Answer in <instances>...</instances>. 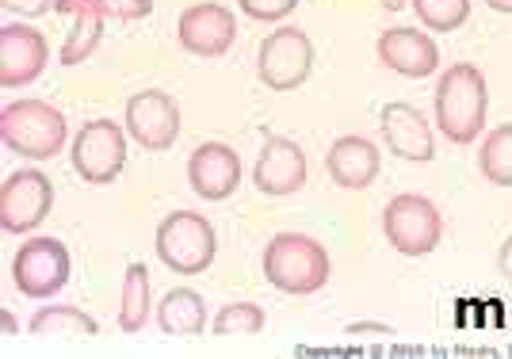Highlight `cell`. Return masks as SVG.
<instances>
[{
    "mask_svg": "<svg viewBox=\"0 0 512 359\" xmlns=\"http://www.w3.org/2000/svg\"><path fill=\"white\" fill-rule=\"evenodd\" d=\"M436 127L451 146H470L478 142V134L486 127V111H490V88L482 69L470 62H455L440 73L436 81Z\"/></svg>",
    "mask_w": 512,
    "mask_h": 359,
    "instance_id": "obj_1",
    "label": "cell"
},
{
    "mask_svg": "<svg viewBox=\"0 0 512 359\" xmlns=\"http://www.w3.org/2000/svg\"><path fill=\"white\" fill-rule=\"evenodd\" d=\"M264 275L283 295H314L329 283L333 264H329V253L321 241L306 237V233L283 230L264 249Z\"/></svg>",
    "mask_w": 512,
    "mask_h": 359,
    "instance_id": "obj_2",
    "label": "cell"
},
{
    "mask_svg": "<svg viewBox=\"0 0 512 359\" xmlns=\"http://www.w3.org/2000/svg\"><path fill=\"white\" fill-rule=\"evenodd\" d=\"M0 138L4 149L31 157V161H50L54 153H62L69 127L65 115L46 100H16L0 111Z\"/></svg>",
    "mask_w": 512,
    "mask_h": 359,
    "instance_id": "obj_3",
    "label": "cell"
},
{
    "mask_svg": "<svg viewBox=\"0 0 512 359\" xmlns=\"http://www.w3.org/2000/svg\"><path fill=\"white\" fill-rule=\"evenodd\" d=\"M157 256L176 275L207 272L218 256L214 226L195 211H172L157 226Z\"/></svg>",
    "mask_w": 512,
    "mask_h": 359,
    "instance_id": "obj_4",
    "label": "cell"
},
{
    "mask_svg": "<svg viewBox=\"0 0 512 359\" xmlns=\"http://www.w3.org/2000/svg\"><path fill=\"white\" fill-rule=\"evenodd\" d=\"M383 233L394 253L428 256L436 253V245L444 237V218L428 195L406 191V195H394L383 207Z\"/></svg>",
    "mask_w": 512,
    "mask_h": 359,
    "instance_id": "obj_5",
    "label": "cell"
},
{
    "mask_svg": "<svg viewBox=\"0 0 512 359\" xmlns=\"http://www.w3.org/2000/svg\"><path fill=\"white\" fill-rule=\"evenodd\" d=\"M69 161L85 184H115V176L127 169V130L111 119H92L77 130Z\"/></svg>",
    "mask_w": 512,
    "mask_h": 359,
    "instance_id": "obj_6",
    "label": "cell"
},
{
    "mask_svg": "<svg viewBox=\"0 0 512 359\" xmlns=\"http://www.w3.org/2000/svg\"><path fill=\"white\" fill-rule=\"evenodd\" d=\"M314 69V43L299 27H279L256 50V77L272 92L299 88Z\"/></svg>",
    "mask_w": 512,
    "mask_h": 359,
    "instance_id": "obj_7",
    "label": "cell"
},
{
    "mask_svg": "<svg viewBox=\"0 0 512 359\" xmlns=\"http://www.w3.org/2000/svg\"><path fill=\"white\" fill-rule=\"evenodd\" d=\"M12 283L27 298H54L69 283V249L58 237H31L12 256Z\"/></svg>",
    "mask_w": 512,
    "mask_h": 359,
    "instance_id": "obj_8",
    "label": "cell"
},
{
    "mask_svg": "<svg viewBox=\"0 0 512 359\" xmlns=\"http://www.w3.org/2000/svg\"><path fill=\"white\" fill-rule=\"evenodd\" d=\"M54 207V180L43 169L12 172L0 188V226L4 233H31Z\"/></svg>",
    "mask_w": 512,
    "mask_h": 359,
    "instance_id": "obj_9",
    "label": "cell"
},
{
    "mask_svg": "<svg viewBox=\"0 0 512 359\" xmlns=\"http://www.w3.org/2000/svg\"><path fill=\"white\" fill-rule=\"evenodd\" d=\"M123 123L138 146L161 153V149L176 146V138H180V104L161 88H146V92H134L127 100Z\"/></svg>",
    "mask_w": 512,
    "mask_h": 359,
    "instance_id": "obj_10",
    "label": "cell"
},
{
    "mask_svg": "<svg viewBox=\"0 0 512 359\" xmlns=\"http://www.w3.org/2000/svg\"><path fill=\"white\" fill-rule=\"evenodd\" d=\"M176 39L195 58H222L237 39L234 12L226 4H214V0L192 4L176 20Z\"/></svg>",
    "mask_w": 512,
    "mask_h": 359,
    "instance_id": "obj_11",
    "label": "cell"
},
{
    "mask_svg": "<svg viewBox=\"0 0 512 359\" xmlns=\"http://www.w3.org/2000/svg\"><path fill=\"white\" fill-rule=\"evenodd\" d=\"M46 62H50V43H46L43 31H35L27 23L0 27V85L8 92L39 81Z\"/></svg>",
    "mask_w": 512,
    "mask_h": 359,
    "instance_id": "obj_12",
    "label": "cell"
},
{
    "mask_svg": "<svg viewBox=\"0 0 512 359\" xmlns=\"http://www.w3.org/2000/svg\"><path fill=\"white\" fill-rule=\"evenodd\" d=\"M188 184L199 199L222 203L241 184V157L226 142H203L188 157Z\"/></svg>",
    "mask_w": 512,
    "mask_h": 359,
    "instance_id": "obj_13",
    "label": "cell"
},
{
    "mask_svg": "<svg viewBox=\"0 0 512 359\" xmlns=\"http://www.w3.org/2000/svg\"><path fill=\"white\" fill-rule=\"evenodd\" d=\"M253 184L264 195H295L306 184V153L291 138H268L253 165Z\"/></svg>",
    "mask_w": 512,
    "mask_h": 359,
    "instance_id": "obj_14",
    "label": "cell"
},
{
    "mask_svg": "<svg viewBox=\"0 0 512 359\" xmlns=\"http://www.w3.org/2000/svg\"><path fill=\"white\" fill-rule=\"evenodd\" d=\"M375 50H379V62L386 69H394L402 77H413V81L432 77L440 69V50L432 43V35L417 31V27H390V31L379 35Z\"/></svg>",
    "mask_w": 512,
    "mask_h": 359,
    "instance_id": "obj_15",
    "label": "cell"
},
{
    "mask_svg": "<svg viewBox=\"0 0 512 359\" xmlns=\"http://www.w3.org/2000/svg\"><path fill=\"white\" fill-rule=\"evenodd\" d=\"M379 169H383V153H379V146L371 138H363V134H344L325 153V172L344 191L371 188Z\"/></svg>",
    "mask_w": 512,
    "mask_h": 359,
    "instance_id": "obj_16",
    "label": "cell"
},
{
    "mask_svg": "<svg viewBox=\"0 0 512 359\" xmlns=\"http://www.w3.org/2000/svg\"><path fill=\"white\" fill-rule=\"evenodd\" d=\"M379 127H383V142L394 157L402 161H421L428 165L436 157V138L428 119L413 104H386L379 115Z\"/></svg>",
    "mask_w": 512,
    "mask_h": 359,
    "instance_id": "obj_17",
    "label": "cell"
},
{
    "mask_svg": "<svg viewBox=\"0 0 512 359\" xmlns=\"http://www.w3.org/2000/svg\"><path fill=\"white\" fill-rule=\"evenodd\" d=\"M27 333L46 344H77V340L100 337V325H96V317H88L77 306H43L31 314Z\"/></svg>",
    "mask_w": 512,
    "mask_h": 359,
    "instance_id": "obj_18",
    "label": "cell"
},
{
    "mask_svg": "<svg viewBox=\"0 0 512 359\" xmlns=\"http://www.w3.org/2000/svg\"><path fill=\"white\" fill-rule=\"evenodd\" d=\"M157 325L165 337H203L207 333V302L192 287H172L157 302Z\"/></svg>",
    "mask_w": 512,
    "mask_h": 359,
    "instance_id": "obj_19",
    "label": "cell"
},
{
    "mask_svg": "<svg viewBox=\"0 0 512 359\" xmlns=\"http://www.w3.org/2000/svg\"><path fill=\"white\" fill-rule=\"evenodd\" d=\"M150 272H146V264H127V275H123V291H119V329L123 333H138V329H146V321H150Z\"/></svg>",
    "mask_w": 512,
    "mask_h": 359,
    "instance_id": "obj_20",
    "label": "cell"
},
{
    "mask_svg": "<svg viewBox=\"0 0 512 359\" xmlns=\"http://www.w3.org/2000/svg\"><path fill=\"white\" fill-rule=\"evenodd\" d=\"M478 169L493 188H512V123L486 134L482 153H478Z\"/></svg>",
    "mask_w": 512,
    "mask_h": 359,
    "instance_id": "obj_21",
    "label": "cell"
},
{
    "mask_svg": "<svg viewBox=\"0 0 512 359\" xmlns=\"http://www.w3.org/2000/svg\"><path fill=\"white\" fill-rule=\"evenodd\" d=\"M54 12L62 16H104V20H119V23H134L146 20L153 12V0H58Z\"/></svg>",
    "mask_w": 512,
    "mask_h": 359,
    "instance_id": "obj_22",
    "label": "cell"
},
{
    "mask_svg": "<svg viewBox=\"0 0 512 359\" xmlns=\"http://www.w3.org/2000/svg\"><path fill=\"white\" fill-rule=\"evenodd\" d=\"M264 310L256 302H226L218 314H214L211 329L214 337H256L264 333Z\"/></svg>",
    "mask_w": 512,
    "mask_h": 359,
    "instance_id": "obj_23",
    "label": "cell"
},
{
    "mask_svg": "<svg viewBox=\"0 0 512 359\" xmlns=\"http://www.w3.org/2000/svg\"><path fill=\"white\" fill-rule=\"evenodd\" d=\"M69 20L73 23H69V35L62 43V65H77L92 58V50L104 39V16L85 12V16H69Z\"/></svg>",
    "mask_w": 512,
    "mask_h": 359,
    "instance_id": "obj_24",
    "label": "cell"
},
{
    "mask_svg": "<svg viewBox=\"0 0 512 359\" xmlns=\"http://www.w3.org/2000/svg\"><path fill=\"white\" fill-rule=\"evenodd\" d=\"M413 12L428 31H455L467 23L470 0H413Z\"/></svg>",
    "mask_w": 512,
    "mask_h": 359,
    "instance_id": "obj_25",
    "label": "cell"
},
{
    "mask_svg": "<svg viewBox=\"0 0 512 359\" xmlns=\"http://www.w3.org/2000/svg\"><path fill=\"white\" fill-rule=\"evenodd\" d=\"M237 8L249 16V20H287L295 8H299V0H237Z\"/></svg>",
    "mask_w": 512,
    "mask_h": 359,
    "instance_id": "obj_26",
    "label": "cell"
},
{
    "mask_svg": "<svg viewBox=\"0 0 512 359\" xmlns=\"http://www.w3.org/2000/svg\"><path fill=\"white\" fill-rule=\"evenodd\" d=\"M344 337L348 340H390L394 337V329H390V325H379V321H356V325L344 329Z\"/></svg>",
    "mask_w": 512,
    "mask_h": 359,
    "instance_id": "obj_27",
    "label": "cell"
},
{
    "mask_svg": "<svg viewBox=\"0 0 512 359\" xmlns=\"http://www.w3.org/2000/svg\"><path fill=\"white\" fill-rule=\"evenodd\" d=\"M54 4L58 0H4V8L16 16H46V12H54Z\"/></svg>",
    "mask_w": 512,
    "mask_h": 359,
    "instance_id": "obj_28",
    "label": "cell"
},
{
    "mask_svg": "<svg viewBox=\"0 0 512 359\" xmlns=\"http://www.w3.org/2000/svg\"><path fill=\"white\" fill-rule=\"evenodd\" d=\"M497 268L505 275V283H512V233L505 237V245H501V253H497Z\"/></svg>",
    "mask_w": 512,
    "mask_h": 359,
    "instance_id": "obj_29",
    "label": "cell"
},
{
    "mask_svg": "<svg viewBox=\"0 0 512 359\" xmlns=\"http://www.w3.org/2000/svg\"><path fill=\"white\" fill-rule=\"evenodd\" d=\"M0 325H4V337H16V333H20V325H16L12 310H0Z\"/></svg>",
    "mask_w": 512,
    "mask_h": 359,
    "instance_id": "obj_30",
    "label": "cell"
},
{
    "mask_svg": "<svg viewBox=\"0 0 512 359\" xmlns=\"http://www.w3.org/2000/svg\"><path fill=\"white\" fill-rule=\"evenodd\" d=\"M486 4H490L493 12H509L512 16V0H486Z\"/></svg>",
    "mask_w": 512,
    "mask_h": 359,
    "instance_id": "obj_31",
    "label": "cell"
},
{
    "mask_svg": "<svg viewBox=\"0 0 512 359\" xmlns=\"http://www.w3.org/2000/svg\"><path fill=\"white\" fill-rule=\"evenodd\" d=\"M386 12H398V8H406V0H379Z\"/></svg>",
    "mask_w": 512,
    "mask_h": 359,
    "instance_id": "obj_32",
    "label": "cell"
}]
</instances>
